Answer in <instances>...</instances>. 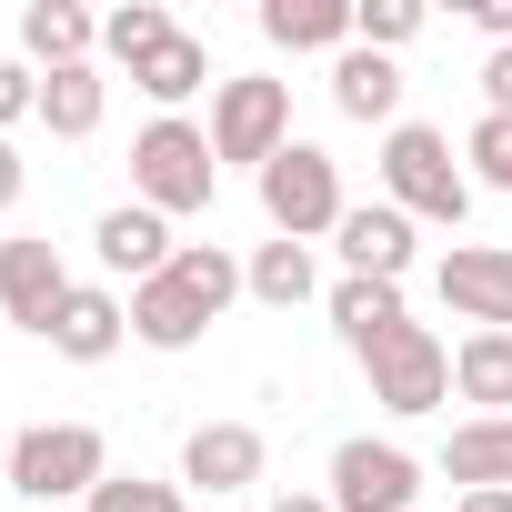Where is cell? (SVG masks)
Masks as SVG:
<instances>
[{"mask_svg":"<svg viewBox=\"0 0 512 512\" xmlns=\"http://www.w3.org/2000/svg\"><path fill=\"white\" fill-rule=\"evenodd\" d=\"M131 91H141V101H161V111H181L191 91H221V81H211V41L171 31V41H161V51H151V61L131 71Z\"/></svg>","mask_w":512,"mask_h":512,"instance_id":"21","label":"cell"},{"mask_svg":"<svg viewBox=\"0 0 512 512\" xmlns=\"http://www.w3.org/2000/svg\"><path fill=\"white\" fill-rule=\"evenodd\" d=\"M171 272H181V282H191V292L211 302V322H221V312L241 302V262H231L221 241H181V251H171Z\"/></svg>","mask_w":512,"mask_h":512,"instance_id":"25","label":"cell"},{"mask_svg":"<svg viewBox=\"0 0 512 512\" xmlns=\"http://www.w3.org/2000/svg\"><path fill=\"white\" fill-rule=\"evenodd\" d=\"M482 111L512 121V51H482Z\"/></svg>","mask_w":512,"mask_h":512,"instance_id":"30","label":"cell"},{"mask_svg":"<svg viewBox=\"0 0 512 512\" xmlns=\"http://www.w3.org/2000/svg\"><path fill=\"white\" fill-rule=\"evenodd\" d=\"M0 492H11V432H0Z\"/></svg>","mask_w":512,"mask_h":512,"instance_id":"35","label":"cell"},{"mask_svg":"<svg viewBox=\"0 0 512 512\" xmlns=\"http://www.w3.org/2000/svg\"><path fill=\"white\" fill-rule=\"evenodd\" d=\"M332 111H342V121H382V131H392V121H402V71H392L382 51H362V41H352V51L332 61Z\"/></svg>","mask_w":512,"mask_h":512,"instance_id":"19","label":"cell"},{"mask_svg":"<svg viewBox=\"0 0 512 512\" xmlns=\"http://www.w3.org/2000/svg\"><path fill=\"white\" fill-rule=\"evenodd\" d=\"M472 31H482L492 51H512V0H472Z\"/></svg>","mask_w":512,"mask_h":512,"instance_id":"31","label":"cell"},{"mask_svg":"<svg viewBox=\"0 0 512 512\" xmlns=\"http://www.w3.org/2000/svg\"><path fill=\"white\" fill-rule=\"evenodd\" d=\"M101 51V21L81 11V0H31V11H21V61L51 81V71H81Z\"/></svg>","mask_w":512,"mask_h":512,"instance_id":"16","label":"cell"},{"mask_svg":"<svg viewBox=\"0 0 512 512\" xmlns=\"http://www.w3.org/2000/svg\"><path fill=\"white\" fill-rule=\"evenodd\" d=\"M262 41L282 51H352V0H262Z\"/></svg>","mask_w":512,"mask_h":512,"instance_id":"20","label":"cell"},{"mask_svg":"<svg viewBox=\"0 0 512 512\" xmlns=\"http://www.w3.org/2000/svg\"><path fill=\"white\" fill-rule=\"evenodd\" d=\"M412 211H392V201H352L342 211V231H332V251H342V272H362V282H402L412 272Z\"/></svg>","mask_w":512,"mask_h":512,"instance_id":"11","label":"cell"},{"mask_svg":"<svg viewBox=\"0 0 512 512\" xmlns=\"http://www.w3.org/2000/svg\"><path fill=\"white\" fill-rule=\"evenodd\" d=\"M452 512H512V492H462Z\"/></svg>","mask_w":512,"mask_h":512,"instance_id":"33","label":"cell"},{"mask_svg":"<svg viewBox=\"0 0 512 512\" xmlns=\"http://www.w3.org/2000/svg\"><path fill=\"white\" fill-rule=\"evenodd\" d=\"M91 251H101V272H121V282L141 292V282L171 272V251H181V241H171V221H161L151 201H111V211L91 221Z\"/></svg>","mask_w":512,"mask_h":512,"instance_id":"10","label":"cell"},{"mask_svg":"<svg viewBox=\"0 0 512 512\" xmlns=\"http://www.w3.org/2000/svg\"><path fill=\"white\" fill-rule=\"evenodd\" d=\"M362 382H372V402H382V412L422 422V412H442V402H452V352H442L422 322H402V332L362 362Z\"/></svg>","mask_w":512,"mask_h":512,"instance_id":"6","label":"cell"},{"mask_svg":"<svg viewBox=\"0 0 512 512\" xmlns=\"http://www.w3.org/2000/svg\"><path fill=\"white\" fill-rule=\"evenodd\" d=\"M101 111H111L101 61H81V71H51V81H41V131H51V141H91V131H101Z\"/></svg>","mask_w":512,"mask_h":512,"instance_id":"22","label":"cell"},{"mask_svg":"<svg viewBox=\"0 0 512 512\" xmlns=\"http://www.w3.org/2000/svg\"><path fill=\"white\" fill-rule=\"evenodd\" d=\"M241 292L262 302V312H302V302L322 292V262H312V241H282V231H272V241L241 262Z\"/></svg>","mask_w":512,"mask_h":512,"instance_id":"18","label":"cell"},{"mask_svg":"<svg viewBox=\"0 0 512 512\" xmlns=\"http://www.w3.org/2000/svg\"><path fill=\"white\" fill-rule=\"evenodd\" d=\"M201 332H211V302H201L181 272H161V282L131 292V342H141V352H191Z\"/></svg>","mask_w":512,"mask_h":512,"instance_id":"15","label":"cell"},{"mask_svg":"<svg viewBox=\"0 0 512 512\" xmlns=\"http://www.w3.org/2000/svg\"><path fill=\"white\" fill-rule=\"evenodd\" d=\"M262 432L251 422H191V442H181V492H251L262 482Z\"/></svg>","mask_w":512,"mask_h":512,"instance_id":"12","label":"cell"},{"mask_svg":"<svg viewBox=\"0 0 512 512\" xmlns=\"http://www.w3.org/2000/svg\"><path fill=\"white\" fill-rule=\"evenodd\" d=\"M292 151V81H262V71H231L211 91V161H241L262 181V161Z\"/></svg>","mask_w":512,"mask_h":512,"instance_id":"4","label":"cell"},{"mask_svg":"<svg viewBox=\"0 0 512 512\" xmlns=\"http://www.w3.org/2000/svg\"><path fill=\"white\" fill-rule=\"evenodd\" d=\"M11 121H41V71L31 61H0V141H11Z\"/></svg>","mask_w":512,"mask_h":512,"instance_id":"29","label":"cell"},{"mask_svg":"<svg viewBox=\"0 0 512 512\" xmlns=\"http://www.w3.org/2000/svg\"><path fill=\"white\" fill-rule=\"evenodd\" d=\"M432 282H442V302H452L472 332H512V251H502V241H452Z\"/></svg>","mask_w":512,"mask_h":512,"instance_id":"9","label":"cell"},{"mask_svg":"<svg viewBox=\"0 0 512 512\" xmlns=\"http://www.w3.org/2000/svg\"><path fill=\"white\" fill-rule=\"evenodd\" d=\"M442 472H452L462 492H512V422H452Z\"/></svg>","mask_w":512,"mask_h":512,"instance_id":"23","label":"cell"},{"mask_svg":"<svg viewBox=\"0 0 512 512\" xmlns=\"http://www.w3.org/2000/svg\"><path fill=\"white\" fill-rule=\"evenodd\" d=\"M21 191H31V161H21L11 141H0V211H21Z\"/></svg>","mask_w":512,"mask_h":512,"instance_id":"32","label":"cell"},{"mask_svg":"<svg viewBox=\"0 0 512 512\" xmlns=\"http://www.w3.org/2000/svg\"><path fill=\"white\" fill-rule=\"evenodd\" d=\"M452 392L472 402V422H512V332H462L452 342Z\"/></svg>","mask_w":512,"mask_h":512,"instance_id":"17","label":"cell"},{"mask_svg":"<svg viewBox=\"0 0 512 512\" xmlns=\"http://www.w3.org/2000/svg\"><path fill=\"white\" fill-rule=\"evenodd\" d=\"M171 31H181V21L161 11V0H121V11L101 21V61H121V71H141V61H151V51L171 41Z\"/></svg>","mask_w":512,"mask_h":512,"instance_id":"24","label":"cell"},{"mask_svg":"<svg viewBox=\"0 0 512 512\" xmlns=\"http://www.w3.org/2000/svg\"><path fill=\"white\" fill-rule=\"evenodd\" d=\"M121 342H131V302H121L111 282H71V302H61V322H51V352L91 372V362H111Z\"/></svg>","mask_w":512,"mask_h":512,"instance_id":"14","label":"cell"},{"mask_svg":"<svg viewBox=\"0 0 512 512\" xmlns=\"http://www.w3.org/2000/svg\"><path fill=\"white\" fill-rule=\"evenodd\" d=\"M332 512H412L422 502V462L402 452V442H372V432H352L342 452H332Z\"/></svg>","mask_w":512,"mask_h":512,"instance_id":"7","label":"cell"},{"mask_svg":"<svg viewBox=\"0 0 512 512\" xmlns=\"http://www.w3.org/2000/svg\"><path fill=\"white\" fill-rule=\"evenodd\" d=\"M322 312H332V342L352 352V362H372L412 312H402V282H362V272H342L332 292H322Z\"/></svg>","mask_w":512,"mask_h":512,"instance_id":"13","label":"cell"},{"mask_svg":"<svg viewBox=\"0 0 512 512\" xmlns=\"http://www.w3.org/2000/svg\"><path fill=\"white\" fill-rule=\"evenodd\" d=\"M61 302H71V272H61V241H51V231H21V241H0V312H11L21 332H41V342H51Z\"/></svg>","mask_w":512,"mask_h":512,"instance_id":"8","label":"cell"},{"mask_svg":"<svg viewBox=\"0 0 512 512\" xmlns=\"http://www.w3.org/2000/svg\"><path fill=\"white\" fill-rule=\"evenodd\" d=\"M272 512H332V492H282Z\"/></svg>","mask_w":512,"mask_h":512,"instance_id":"34","label":"cell"},{"mask_svg":"<svg viewBox=\"0 0 512 512\" xmlns=\"http://www.w3.org/2000/svg\"><path fill=\"white\" fill-rule=\"evenodd\" d=\"M342 161L322 151V141H292L282 161H262V221L282 231V241H332L342 231Z\"/></svg>","mask_w":512,"mask_h":512,"instance_id":"5","label":"cell"},{"mask_svg":"<svg viewBox=\"0 0 512 512\" xmlns=\"http://www.w3.org/2000/svg\"><path fill=\"white\" fill-rule=\"evenodd\" d=\"M111 482V442L91 422H31L11 432V492L21 502H91Z\"/></svg>","mask_w":512,"mask_h":512,"instance_id":"3","label":"cell"},{"mask_svg":"<svg viewBox=\"0 0 512 512\" xmlns=\"http://www.w3.org/2000/svg\"><path fill=\"white\" fill-rule=\"evenodd\" d=\"M91 512H191V492L181 482H151V472H111L91 492Z\"/></svg>","mask_w":512,"mask_h":512,"instance_id":"27","label":"cell"},{"mask_svg":"<svg viewBox=\"0 0 512 512\" xmlns=\"http://www.w3.org/2000/svg\"><path fill=\"white\" fill-rule=\"evenodd\" d=\"M462 161H472V171H482V181H492V191L512 201V121H502V111H482V121H472Z\"/></svg>","mask_w":512,"mask_h":512,"instance_id":"28","label":"cell"},{"mask_svg":"<svg viewBox=\"0 0 512 512\" xmlns=\"http://www.w3.org/2000/svg\"><path fill=\"white\" fill-rule=\"evenodd\" d=\"M211 181H221V161H211V131H201V121L161 111V121L131 141V201H151L161 221L211 211Z\"/></svg>","mask_w":512,"mask_h":512,"instance_id":"2","label":"cell"},{"mask_svg":"<svg viewBox=\"0 0 512 512\" xmlns=\"http://www.w3.org/2000/svg\"><path fill=\"white\" fill-rule=\"evenodd\" d=\"M412 31H422V0H352V41H362V51L392 61Z\"/></svg>","mask_w":512,"mask_h":512,"instance_id":"26","label":"cell"},{"mask_svg":"<svg viewBox=\"0 0 512 512\" xmlns=\"http://www.w3.org/2000/svg\"><path fill=\"white\" fill-rule=\"evenodd\" d=\"M382 201L412 211V221L462 231V211H472V171L452 161V141H442L432 121H392V131H382Z\"/></svg>","mask_w":512,"mask_h":512,"instance_id":"1","label":"cell"}]
</instances>
